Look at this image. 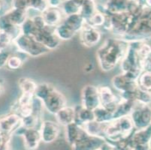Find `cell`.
I'll return each instance as SVG.
<instances>
[{
	"instance_id": "cell-1",
	"label": "cell",
	"mask_w": 151,
	"mask_h": 150,
	"mask_svg": "<svg viewBox=\"0 0 151 150\" xmlns=\"http://www.w3.org/2000/svg\"><path fill=\"white\" fill-rule=\"evenodd\" d=\"M129 43L119 38H107L99 47L96 58L101 71L108 72L121 62Z\"/></svg>"
},
{
	"instance_id": "cell-2",
	"label": "cell",
	"mask_w": 151,
	"mask_h": 150,
	"mask_svg": "<svg viewBox=\"0 0 151 150\" xmlns=\"http://www.w3.org/2000/svg\"><path fill=\"white\" fill-rule=\"evenodd\" d=\"M35 96L42 101L47 111L53 115L67 105V100L63 93L46 83L38 84Z\"/></svg>"
},
{
	"instance_id": "cell-3",
	"label": "cell",
	"mask_w": 151,
	"mask_h": 150,
	"mask_svg": "<svg viewBox=\"0 0 151 150\" xmlns=\"http://www.w3.org/2000/svg\"><path fill=\"white\" fill-rule=\"evenodd\" d=\"M22 33L31 35L50 50L57 49L60 44L61 40L55 33V27L46 26L42 29H38L34 26L31 18H27L21 27Z\"/></svg>"
},
{
	"instance_id": "cell-4",
	"label": "cell",
	"mask_w": 151,
	"mask_h": 150,
	"mask_svg": "<svg viewBox=\"0 0 151 150\" xmlns=\"http://www.w3.org/2000/svg\"><path fill=\"white\" fill-rule=\"evenodd\" d=\"M134 131L135 128L129 116H123L108 123L105 140L108 144L117 142L131 137Z\"/></svg>"
},
{
	"instance_id": "cell-5",
	"label": "cell",
	"mask_w": 151,
	"mask_h": 150,
	"mask_svg": "<svg viewBox=\"0 0 151 150\" xmlns=\"http://www.w3.org/2000/svg\"><path fill=\"white\" fill-rule=\"evenodd\" d=\"M138 42H130L126 55L120 62V68L122 73L134 80H137L141 73L142 72L140 68L137 47Z\"/></svg>"
},
{
	"instance_id": "cell-6",
	"label": "cell",
	"mask_w": 151,
	"mask_h": 150,
	"mask_svg": "<svg viewBox=\"0 0 151 150\" xmlns=\"http://www.w3.org/2000/svg\"><path fill=\"white\" fill-rule=\"evenodd\" d=\"M13 44L17 47V51L32 57H38L50 51L48 48L38 42L32 36L24 35L23 33L14 41Z\"/></svg>"
},
{
	"instance_id": "cell-7",
	"label": "cell",
	"mask_w": 151,
	"mask_h": 150,
	"mask_svg": "<svg viewBox=\"0 0 151 150\" xmlns=\"http://www.w3.org/2000/svg\"><path fill=\"white\" fill-rule=\"evenodd\" d=\"M129 116L136 130L145 129L151 126V110L147 104L134 102Z\"/></svg>"
},
{
	"instance_id": "cell-8",
	"label": "cell",
	"mask_w": 151,
	"mask_h": 150,
	"mask_svg": "<svg viewBox=\"0 0 151 150\" xmlns=\"http://www.w3.org/2000/svg\"><path fill=\"white\" fill-rule=\"evenodd\" d=\"M14 134H17L23 137L24 146L27 150L37 149L42 142L40 129L38 128H27L21 126Z\"/></svg>"
},
{
	"instance_id": "cell-9",
	"label": "cell",
	"mask_w": 151,
	"mask_h": 150,
	"mask_svg": "<svg viewBox=\"0 0 151 150\" xmlns=\"http://www.w3.org/2000/svg\"><path fill=\"white\" fill-rule=\"evenodd\" d=\"M81 104L90 111H94L101 106L98 86L90 84L83 86L81 91Z\"/></svg>"
},
{
	"instance_id": "cell-10",
	"label": "cell",
	"mask_w": 151,
	"mask_h": 150,
	"mask_svg": "<svg viewBox=\"0 0 151 150\" xmlns=\"http://www.w3.org/2000/svg\"><path fill=\"white\" fill-rule=\"evenodd\" d=\"M98 90L101 107L114 112L121 101L120 96L116 95L109 86H99Z\"/></svg>"
},
{
	"instance_id": "cell-11",
	"label": "cell",
	"mask_w": 151,
	"mask_h": 150,
	"mask_svg": "<svg viewBox=\"0 0 151 150\" xmlns=\"http://www.w3.org/2000/svg\"><path fill=\"white\" fill-rule=\"evenodd\" d=\"M105 144L106 141L104 138L90 135L86 132L71 148L72 150H98Z\"/></svg>"
},
{
	"instance_id": "cell-12",
	"label": "cell",
	"mask_w": 151,
	"mask_h": 150,
	"mask_svg": "<svg viewBox=\"0 0 151 150\" xmlns=\"http://www.w3.org/2000/svg\"><path fill=\"white\" fill-rule=\"evenodd\" d=\"M101 32L98 28L91 27L87 23H85L80 32L81 43L86 47L96 46L101 41Z\"/></svg>"
},
{
	"instance_id": "cell-13",
	"label": "cell",
	"mask_w": 151,
	"mask_h": 150,
	"mask_svg": "<svg viewBox=\"0 0 151 150\" xmlns=\"http://www.w3.org/2000/svg\"><path fill=\"white\" fill-rule=\"evenodd\" d=\"M21 126L22 119L18 114L12 112L8 115L0 116V132L2 134L12 136Z\"/></svg>"
},
{
	"instance_id": "cell-14",
	"label": "cell",
	"mask_w": 151,
	"mask_h": 150,
	"mask_svg": "<svg viewBox=\"0 0 151 150\" xmlns=\"http://www.w3.org/2000/svg\"><path fill=\"white\" fill-rule=\"evenodd\" d=\"M40 132L42 142L45 144H51L57 140L61 133L60 125L57 122L44 121L41 125Z\"/></svg>"
},
{
	"instance_id": "cell-15",
	"label": "cell",
	"mask_w": 151,
	"mask_h": 150,
	"mask_svg": "<svg viewBox=\"0 0 151 150\" xmlns=\"http://www.w3.org/2000/svg\"><path fill=\"white\" fill-rule=\"evenodd\" d=\"M111 83L113 87L120 93L132 91L138 86L137 80L131 79L123 73L114 77Z\"/></svg>"
},
{
	"instance_id": "cell-16",
	"label": "cell",
	"mask_w": 151,
	"mask_h": 150,
	"mask_svg": "<svg viewBox=\"0 0 151 150\" xmlns=\"http://www.w3.org/2000/svg\"><path fill=\"white\" fill-rule=\"evenodd\" d=\"M151 141V126L145 129L136 130L129 137V145L132 149L138 145L150 144Z\"/></svg>"
},
{
	"instance_id": "cell-17",
	"label": "cell",
	"mask_w": 151,
	"mask_h": 150,
	"mask_svg": "<svg viewBox=\"0 0 151 150\" xmlns=\"http://www.w3.org/2000/svg\"><path fill=\"white\" fill-rule=\"evenodd\" d=\"M95 120L93 111L86 109L82 104L75 107V123L83 127L88 122Z\"/></svg>"
},
{
	"instance_id": "cell-18",
	"label": "cell",
	"mask_w": 151,
	"mask_h": 150,
	"mask_svg": "<svg viewBox=\"0 0 151 150\" xmlns=\"http://www.w3.org/2000/svg\"><path fill=\"white\" fill-rule=\"evenodd\" d=\"M86 133L83 127L78 126L75 122L65 127V137L66 141L70 146L75 144L77 141L80 140Z\"/></svg>"
},
{
	"instance_id": "cell-19",
	"label": "cell",
	"mask_w": 151,
	"mask_h": 150,
	"mask_svg": "<svg viewBox=\"0 0 151 150\" xmlns=\"http://www.w3.org/2000/svg\"><path fill=\"white\" fill-rule=\"evenodd\" d=\"M55 116L57 123L67 127L75 122V107L66 105L55 114Z\"/></svg>"
},
{
	"instance_id": "cell-20",
	"label": "cell",
	"mask_w": 151,
	"mask_h": 150,
	"mask_svg": "<svg viewBox=\"0 0 151 150\" xmlns=\"http://www.w3.org/2000/svg\"><path fill=\"white\" fill-rule=\"evenodd\" d=\"M27 11L12 8L11 10L7 11L2 17L12 25L22 27V25L27 19Z\"/></svg>"
},
{
	"instance_id": "cell-21",
	"label": "cell",
	"mask_w": 151,
	"mask_h": 150,
	"mask_svg": "<svg viewBox=\"0 0 151 150\" xmlns=\"http://www.w3.org/2000/svg\"><path fill=\"white\" fill-rule=\"evenodd\" d=\"M62 23L71 31L77 34L78 32L80 33L86 23V21L80 14H75L66 16L65 20H63Z\"/></svg>"
},
{
	"instance_id": "cell-22",
	"label": "cell",
	"mask_w": 151,
	"mask_h": 150,
	"mask_svg": "<svg viewBox=\"0 0 151 150\" xmlns=\"http://www.w3.org/2000/svg\"><path fill=\"white\" fill-rule=\"evenodd\" d=\"M42 16L47 26L51 27H57L63 21L62 12L57 8L49 7L42 13Z\"/></svg>"
},
{
	"instance_id": "cell-23",
	"label": "cell",
	"mask_w": 151,
	"mask_h": 150,
	"mask_svg": "<svg viewBox=\"0 0 151 150\" xmlns=\"http://www.w3.org/2000/svg\"><path fill=\"white\" fill-rule=\"evenodd\" d=\"M108 125V123H103V122L94 120L86 124L85 126H83V128L90 135L105 139V131H106Z\"/></svg>"
},
{
	"instance_id": "cell-24",
	"label": "cell",
	"mask_w": 151,
	"mask_h": 150,
	"mask_svg": "<svg viewBox=\"0 0 151 150\" xmlns=\"http://www.w3.org/2000/svg\"><path fill=\"white\" fill-rule=\"evenodd\" d=\"M134 102L129 101H125L121 99L120 102L116 107L115 111L113 112L114 120H116L117 119L129 116L132 111L133 106H134Z\"/></svg>"
},
{
	"instance_id": "cell-25",
	"label": "cell",
	"mask_w": 151,
	"mask_h": 150,
	"mask_svg": "<svg viewBox=\"0 0 151 150\" xmlns=\"http://www.w3.org/2000/svg\"><path fill=\"white\" fill-rule=\"evenodd\" d=\"M95 115V120L103 123H110L114 121L113 112L109 110L99 106L98 108L93 111Z\"/></svg>"
},
{
	"instance_id": "cell-26",
	"label": "cell",
	"mask_w": 151,
	"mask_h": 150,
	"mask_svg": "<svg viewBox=\"0 0 151 150\" xmlns=\"http://www.w3.org/2000/svg\"><path fill=\"white\" fill-rule=\"evenodd\" d=\"M96 11L97 7L93 0H84L81 7L79 14L84 18L85 21H87Z\"/></svg>"
},
{
	"instance_id": "cell-27",
	"label": "cell",
	"mask_w": 151,
	"mask_h": 150,
	"mask_svg": "<svg viewBox=\"0 0 151 150\" xmlns=\"http://www.w3.org/2000/svg\"><path fill=\"white\" fill-rule=\"evenodd\" d=\"M18 85L22 93L35 94L38 84L35 80L27 78H22L18 80Z\"/></svg>"
},
{
	"instance_id": "cell-28",
	"label": "cell",
	"mask_w": 151,
	"mask_h": 150,
	"mask_svg": "<svg viewBox=\"0 0 151 150\" xmlns=\"http://www.w3.org/2000/svg\"><path fill=\"white\" fill-rule=\"evenodd\" d=\"M137 83L140 89L145 91H151V71H144L137 79Z\"/></svg>"
},
{
	"instance_id": "cell-29",
	"label": "cell",
	"mask_w": 151,
	"mask_h": 150,
	"mask_svg": "<svg viewBox=\"0 0 151 150\" xmlns=\"http://www.w3.org/2000/svg\"><path fill=\"white\" fill-rule=\"evenodd\" d=\"M55 33L61 41L71 40L76 34L67 28L65 25L61 23L57 27H55Z\"/></svg>"
},
{
	"instance_id": "cell-30",
	"label": "cell",
	"mask_w": 151,
	"mask_h": 150,
	"mask_svg": "<svg viewBox=\"0 0 151 150\" xmlns=\"http://www.w3.org/2000/svg\"><path fill=\"white\" fill-rule=\"evenodd\" d=\"M27 58H23L18 54L11 55L9 60L7 62L6 66L11 70H17L22 67L23 62L26 61Z\"/></svg>"
},
{
	"instance_id": "cell-31",
	"label": "cell",
	"mask_w": 151,
	"mask_h": 150,
	"mask_svg": "<svg viewBox=\"0 0 151 150\" xmlns=\"http://www.w3.org/2000/svg\"><path fill=\"white\" fill-rule=\"evenodd\" d=\"M105 14H103L101 13V12L97 11L88 20H87V21H86V23H87V24L91 26V27L98 28V27H102L103 24L105 23Z\"/></svg>"
},
{
	"instance_id": "cell-32",
	"label": "cell",
	"mask_w": 151,
	"mask_h": 150,
	"mask_svg": "<svg viewBox=\"0 0 151 150\" xmlns=\"http://www.w3.org/2000/svg\"><path fill=\"white\" fill-rule=\"evenodd\" d=\"M13 39L9 34H7L5 32L0 31V50H7V48L13 44Z\"/></svg>"
},
{
	"instance_id": "cell-33",
	"label": "cell",
	"mask_w": 151,
	"mask_h": 150,
	"mask_svg": "<svg viewBox=\"0 0 151 150\" xmlns=\"http://www.w3.org/2000/svg\"><path fill=\"white\" fill-rule=\"evenodd\" d=\"M12 135L2 134L0 132V150H9Z\"/></svg>"
},
{
	"instance_id": "cell-34",
	"label": "cell",
	"mask_w": 151,
	"mask_h": 150,
	"mask_svg": "<svg viewBox=\"0 0 151 150\" xmlns=\"http://www.w3.org/2000/svg\"><path fill=\"white\" fill-rule=\"evenodd\" d=\"M11 56V53L8 50H0V69L6 66L7 62Z\"/></svg>"
},
{
	"instance_id": "cell-35",
	"label": "cell",
	"mask_w": 151,
	"mask_h": 150,
	"mask_svg": "<svg viewBox=\"0 0 151 150\" xmlns=\"http://www.w3.org/2000/svg\"><path fill=\"white\" fill-rule=\"evenodd\" d=\"M47 2L51 8H57L62 4V0H47Z\"/></svg>"
},
{
	"instance_id": "cell-36",
	"label": "cell",
	"mask_w": 151,
	"mask_h": 150,
	"mask_svg": "<svg viewBox=\"0 0 151 150\" xmlns=\"http://www.w3.org/2000/svg\"><path fill=\"white\" fill-rule=\"evenodd\" d=\"M132 150H150V144H145V145L136 146L133 147Z\"/></svg>"
},
{
	"instance_id": "cell-37",
	"label": "cell",
	"mask_w": 151,
	"mask_h": 150,
	"mask_svg": "<svg viewBox=\"0 0 151 150\" xmlns=\"http://www.w3.org/2000/svg\"><path fill=\"white\" fill-rule=\"evenodd\" d=\"M6 13L5 11H4V3L2 0H0V17L3 16Z\"/></svg>"
},
{
	"instance_id": "cell-38",
	"label": "cell",
	"mask_w": 151,
	"mask_h": 150,
	"mask_svg": "<svg viewBox=\"0 0 151 150\" xmlns=\"http://www.w3.org/2000/svg\"><path fill=\"white\" fill-rule=\"evenodd\" d=\"M98 150H111V146L106 143V144L103 146L101 149H98Z\"/></svg>"
},
{
	"instance_id": "cell-39",
	"label": "cell",
	"mask_w": 151,
	"mask_h": 150,
	"mask_svg": "<svg viewBox=\"0 0 151 150\" xmlns=\"http://www.w3.org/2000/svg\"><path fill=\"white\" fill-rule=\"evenodd\" d=\"M2 93H3V86H2L1 82H0V95L2 94Z\"/></svg>"
},
{
	"instance_id": "cell-40",
	"label": "cell",
	"mask_w": 151,
	"mask_h": 150,
	"mask_svg": "<svg viewBox=\"0 0 151 150\" xmlns=\"http://www.w3.org/2000/svg\"><path fill=\"white\" fill-rule=\"evenodd\" d=\"M150 71H151V69H150Z\"/></svg>"
}]
</instances>
